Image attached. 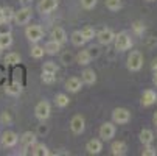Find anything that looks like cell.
<instances>
[{
	"label": "cell",
	"instance_id": "4",
	"mask_svg": "<svg viewBox=\"0 0 157 156\" xmlns=\"http://www.w3.org/2000/svg\"><path fill=\"white\" fill-rule=\"evenodd\" d=\"M112 120L118 125H124L131 120V113L124 108H117V109H114V113H112Z\"/></svg>",
	"mask_w": 157,
	"mask_h": 156
},
{
	"label": "cell",
	"instance_id": "24",
	"mask_svg": "<svg viewBox=\"0 0 157 156\" xmlns=\"http://www.w3.org/2000/svg\"><path fill=\"white\" fill-rule=\"evenodd\" d=\"M76 59H78V62H79L81 66H87L89 62L92 61V58H90V55H89V52H87V50H81V52L78 53Z\"/></svg>",
	"mask_w": 157,
	"mask_h": 156
},
{
	"label": "cell",
	"instance_id": "23",
	"mask_svg": "<svg viewBox=\"0 0 157 156\" xmlns=\"http://www.w3.org/2000/svg\"><path fill=\"white\" fill-rule=\"evenodd\" d=\"M5 92L8 95H19L22 92V86L19 83H14V84H8L5 86Z\"/></svg>",
	"mask_w": 157,
	"mask_h": 156
},
{
	"label": "cell",
	"instance_id": "29",
	"mask_svg": "<svg viewBox=\"0 0 157 156\" xmlns=\"http://www.w3.org/2000/svg\"><path fill=\"white\" fill-rule=\"evenodd\" d=\"M106 6L110 11H118L123 6V3H121V0H106Z\"/></svg>",
	"mask_w": 157,
	"mask_h": 156
},
{
	"label": "cell",
	"instance_id": "7",
	"mask_svg": "<svg viewBox=\"0 0 157 156\" xmlns=\"http://www.w3.org/2000/svg\"><path fill=\"white\" fill-rule=\"evenodd\" d=\"M97 38H98V42L103 44V46H109V44L114 42L115 39V33L112 31L110 28H103L97 33Z\"/></svg>",
	"mask_w": 157,
	"mask_h": 156
},
{
	"label": "cell",
	"instance_id": "20",
	"mask_svg": "<svg viewBox=\"0 0 157 156\" xmlns=\"http://www.w3.org/2000/svg\"><path fill=\"white\" fill-rule=\"evenodd\" d=\"M152 139H154V133H152L151 130H148V128L142 130V133H140V142H142L143 145L151 144V142H152Z\"/></svg>",
	"mask_w": 157,
	"mask_h": 156
},
{
	"label": "cell",
	"instance_id": "13",
	"mask_svg": "<svg viewBox=\"0 0 157 156\" xmlns=\"http://www.w3.org/2000/svg\"><path fill=\"white\" fill-rule=\"evenodd\" d=\"M157 102V94L151 89H146V91L142 94V105L143 106H151Z\"/></svg>",
	"mask_w": 157,
	"mask_h": 156
},
{
	"label": "cell",
	"instance_id": "26",
	"mask_svg": "<svg viewBox=\"0 0 157 156\" xmlns=\"http://www.w3.org/2000/svg\"><path fill=\"white\" fill-rule=\"evenodd\" d=\"M81 34H82V38L86 39V42H87V41H92V39L97 36V33H95V30H94L92 27H84V28L81 30Z\"/></svg>",
	"mask_w": 157,
	"mask_h": 156
},
{
	"label": "cell",
	"instance_id": "1",
	"mask_svg": "<svg viewBox=\"0 0 157 156\" xmlns=\"http://www.w3.org/2000/svg\"><path fill=\"white\" fill-rule=\"evenodd\" d=\"M115 50L118 52H124V50H129L131 46H132V41H131V36L128 31H121L118 34H115Z\"/></svg>",
	"mask_w": 157,
	"mask_h": 156
},
{
	"label": "cell",
	"instance_id": "40",
	"mask_svg": "<svg viewBox=\"0 0 157 156\" xmlns=\"http://www.w3.org/2000/svg\"><path fill=\"white\" fill-rule=\"evenodd\" d=\"M62 59H64V64H69V62L72 61V55H70V53H65V55L62 56Z\"/></svg>",
	"mask_w": 157,
	"mask_h": 156
},
{
	"label": "cell",
	"instance_id": "16",
	"mask_svg": "<svg viewBox=\"0 0 157 156\" xmlns=\"http://www.w3.org/2000/svg\"><path fill=\"white\" fill-rule=\"evenodd\" d=\"M36 139H37L36 133H31V131L24 133V134H22V138H20V141H22V144H24V147H33V145L36 144Z\"/></svg>",
	"mask_w": 157,
	"mask_h": 156
},
{
	"label": "cell",
	"instance_id": "5",
	"mask_svg": "<svg viewBox=\"0 0 157 156\" xmlns=\"http://www.w3.org/2000/svg\"><path fill=\"white\" fill-rule=\"evenodd\" d=\"M50 103L48 102H39L34 108V114L39 120H47L50 117Z\"/></svg>",
	"mask_w": 157,
	"mask_h": 156
},
{
	"label": "cell",
	"instance_id": "8",
	"mask_svg": "<svg viewBox=\"0 0 157 156\" xmlns=\"http://www.w3.org/2000/svg\"><path fill=\"white\" fill-rule=\"evenodd\" d=\"M115 136V125H112L110 122H106L100 128V138L103 141H110Z\"/></svg>",
	"mask_w": 157,
	"mask_h": 156
},
{
	"label": "cell",
	"instance_id": "3",
	"mask_svg": "<svg viewBox=\"0 0 157 156\" xmlns=\"http://www.w3.org/2000/svg\"><path fill=\"white\" fill-rule=\"evenodd\" d=\"M31 16H33V11H31V8L27 5V6H24V8H20L19 11H16L14 13V22L17 25H27L28 22H30V19H31Z\"/></svg>",
	"mask_w": 157,
	"mask_h": 156
},
{
	"label": "cell",
	"instance_id": "47",
	"mask_svg": "<svg viewBox=\"0 0 157 156\" xmlns=\"http://www.w3.org/2000/svg\"><path fill=\"white\" fill-rule=\"evenodd\" d=\"M0 55H2V49H0Z\"/></svg>",
	"mask_w": 157,
	"mask_h": 156
},
{
	"label": "cell",
	"instance_id": "32",
	"mask_svg": "<svg viewBox=\"0 0 157 156\" xmlns=\"http://www.w3.org/2000/svg\"><path fill=\"white\" fill-rule=\"evenodd\" d=\"M42 72H50V74H56V72H58V66H56L55 62L48 61V62H45V64H44V67H42Z\"/></svg>",
	"mask_w": 157,
	"mask_h": 156
},
{
	"label": "cell",
	"instance_id": "45",
	"mask_svg": "<svg viewBox=\"0 0 157 156\" xmlns=\"http://www.w3.org/2000/svg\"><path fill=\"white\" fill-rule=\"evenodd\" d=\"M3 20V8H0V22Z\"/></svg>",
	"mask_w": 157,
	"mask_h": 156
},
{
	"label": "cell",
	"instance_id": "41",
	"mask_svg": "<svg viewBox=\"0 0 157 156\" xmlns=\"http://www.w3.org/2000/svg\"><path fill=\"white\" fill-rule=\"evenodd\" d=\"M39 133H40V134H45V133H48V128L44 126V125H40V126H39Z\"/></svg>",
	"mask_w": 157,
	"mask_h": 156
},
{
	"label": "cell",
	"instance_id": "27",
	"mask_svg": "<svg viewBox=\"0 0 157 156\" xmlns=\"http://www.w3.org/2000/svg\"><path fill=\"white\" fill-rule=\"evenodd\" d=\"M22 59H20V56L17 55V53H8L6 56H5V64H8V66H14V64H19Z\"/></svg>",
	"mask_w": 157,
	"mask_h": 156
},
{
	"label": "cell",
	"instance_id": "28",
	"mask_svg": "<svg viewBox=\"0 0 157 156\" xmlns=\"http://www.w3.org/2000/svg\"><path fill=\"white\" fill-rule=\"evenodd\" d=\"M13 44V38L11 34H0V49H8Z\"/></svg>",
	"mask_w": 157,
	"mask_h": 156
},
{
	"label": "cell",
	"instance_id": "31",
	"mask_svg": "<svg viewBox=\"0 0 157 156\" xmlns=\"http://www.w3.org/2000/svg\"><path fill=\"white\" fill-rule=\"evenodd\" d=\"M14 10L11 8V6H5L3 8V20H6V22H11L13 19H14Z\"/></svg>",
	"mask_w": 157,
	"mask_h": 156
},
{
	"label": "cell",
	"instance_id": "39",
	"mask_svg": "<svg viewBox=\"0 0 157 156\" xmlns=\"http://www.w3.org/2000/svg\"><path fill=\"white\" fill-rule=\"evenodd\" d=\"M0 120H2V123H6V125H10L11 123V116H10V113H5L2 114V117H0Z\"/></svg>",
	"mask_w": 157,
	"mask_h": 156
},
{
	"label": "cell",
	"instance_id": "38",
	"mask_svg": "<svg viewBox=\"0 0 157 156\" xmlns=\"http://www.w3.org/2000/svg\"><path fill=\"white\" fill-rule=\"evenodd\" d=\"M87 52H89V55H90V58H98V56H100V49H98L97 46L90 47Z\"/></svg>",
	"mask_w": 157,
	"mask_h": 156
},
{
	"label": "cell",
	"instance_id": "34",
	"mask_svg": "<svg viewBox=\"0 0 157 156\" xmlns=\"http://www.w3.org/2000/svg\"><path fill=\"white\" fill-rule=\"evenodd\" d=\"M0 34H11V25H10V22H6V20L0 22Z\"/></svg>",
	"mask_w": 157,
	"mask_h": 156
},
{
	"label": "cell",
	"instance_id": "25",
	"mask_svg": "<svg viewBox=\"0 0 157 156\" xmlns=\"http://www.w3.org/2000/svg\"><path fill=\"white\" fill-rule=\"evenodd\" d=\"M69 97H67L65 94H56V97H55V103H56V106H59V108H65L67 105H69Z\"/></svg>",
	"mask_w": 157,
	"mask_h": 156
},
{
	"label": "cell",
	"instance_id": "19",
	"mask_svg": "<svg viewBox=\"0 0 157 156\" xmlns=\"http://www.w3.org/2000/svg\"><path fill=\"white\" fill-rule=\"evenodd\" d=\"M52 38H53L55 41H58L59 44H64V42L67 41V34H65L64 28H61V27L53 28V31H52Z\"/></svg>",
	"mask_w": 157,
	"mask_h": 156
},
{
	"label": "cell",
	"instance_id": "2",
	"mask_svg": "<svg viewBox=\"0 0 157 156\" xmlns=\"http://www.w3.org/2000/svg\"><path fill=\"white\" fill-rule=\"evenodd\" d=\"M143 67V55L140 52H131V55L128 56V69L131 72H139Z\"/></svg>",
	"mask_w": 157,
	"mask_h": 156
},
{
	"label": "cell",
	"instance_id": "9",
	"mask_svg": "<svg viewBox=\"0 0 157 156\" xmlns=\"http://www.w3.org/2000/svg\"><path fill=\"white\" fill-rule=\"evenodd\" d=\"M2 145L3 147H14L19 141V136L16 134L14 131H5L3 134H2Z\"/></svg>",
	"mask_w": 157,
	"mask_h": 156
},
{
	"label": "cell",
	"instance_id": "36",
	"mask_svg": "<svg viewBox=\"0 0 157 156\" xmlns=\"http://www.w3.org/2000/svg\"><path fill=\"white\" fill-rule=\"evenodd\" d=\"M142 154H143V156H155L157 151H155V148H154L151 144H148V145L145 147V150L142 151Z\"/></svg>",
	"mask_w": 157,
	"mask_h": 156
},
{
	"label": "cell",
	"instance_id": "21",
	"mask_svg": "<svg viewBox=\"0 0 157 156\" xmlns=\"http://www.w3.org/2000/svg\"><path fill=\"white\" fill-rule=\"evenodd\" d=\"M31 153H33L34 156H48V154H50L48 148H47L45 145H44V144H34V145H33Z\"/></svg>",
	"mask_w": 157,
	"mask_h": 156
},
{
	"label": "cell",
	"instance_id": "11",
	"mask_svg": "<svg viewBox=\"0 0 157 156\" xmlns=\"http://www.w3.org/2000/svg\"><path fill=\"white\" fill-rule=\"evenodd\" d=\"M58 6V0H40L39 3V11L42 14H48Z\"/></svg>",
	"mask_w": 157,
	"mask_h": 156
},
{
	"label": "cell",
	"instance_id": "43",
	"mask_svg": "<svg viewBox=\"0 0 157 156\" xmlns=\"http://www.w3.org/2000/svg\"><path fill=\"white\" fill-rule=\"evenodd\" d=\"M152 70H154V72L157 70V59H154V61H152Z\"/></svg>",
	"mask_w": 157,
	"mask_h": 156
},
{
	"label": "cell",
	"instance_id": "30",
	"mask_svg": "<svg viewBox=\"0 0 157 156\" xmlns=\"http://www.w3.org/2000/svg\"><path fill=\"white\" fill-rule=\"evenodd\" d=\"M56 74H50V72H42V77H40V80L45 83V84H53L55 83V77Z\"/></svg>",
	"mask_w": 157,
	"mask_h": 156
},
{
	"label": "cell",
	"instance_id": "6",
	"mask_svg": "<svg viewBox=\"0 0 157 156\" xmlns=\"http://www.w3.org/2000/svg\"><path fill=\"white\" fill-rule=\"evenodd\" d=\"M25 34H27V38H28L30 42H39L44 38V31H42V28L39 25H30V27H27Z\"/></svg>",
	"mask_w": 157,
	"mask_h": 156
},
{
	"label": "cell",
	"instance_id": "44",
	"mask_svg": "<svg viewBox=\"0 0 157 156\" xmlns=\"http://www.w3.org/2000/svg\"><path fill=\"white\" fill-rule=\"evenodd\" d=\"M152 81H154V84L157 86V70L154 72V78H152Z\"/></svg>",
	"mask_w": 157,
	"mask_h": 156
},
{
	"label": "cell",
	"instance_id": "10",
	"mask_svg": "<svg viewBox=\"0 0 157 156\" xmlns=\"http://www.w3.org/2000/svg\"><path fill=\"white\" fill-rule=\"evenodd\" d=\"M70 128L75 134H81L86 128V122H84V117L81 116H75L72 120H70Z\"/></svg>",
	"mask_w": 157,
	"mask_h": 156
},
{
	"label": "cell",
	"instance_id": "33",
	"mask_svg": "<svg viewBox=\"0 0 157 156\" xmlns=\"http://www.w3.org/2000/svg\"><path fill=\"white\" fill-rule=\"evenodd\" d=\"M44 53H45V50H44V47H40V46H34V47L31 49V56L36 58V59L42 58Z\"/></svg>",
	"mask_w": 157,
	"mask_h": 156
},
{
	"label": "cell",
	"instance_id": "48",
	"mask_svg": "<svg viewBox=\"0 0 157 156\" xmlns=\"http://www.w3.org/2000/svg\"><path fill=\"white\" fill-rule=\"evenodd\" d=\"M148 2H154V0H148Z\"/></svg>",
	"mask_w": 157,
	"mask_h": 156
},
{
	"label": "cell",
	"instance_id": "42",
	"mask_svg": "<svg viewBox=\"0 0 157 156\" xmlns=\"http://www.w3.org/2000/svg\"><path fill=\"white\" fill-rule=\"evenodd\" d=\"M19 2H20L22 5H24V6H27V5H30V3L33 2V0H19Z\"/></svg>",
	"mask_w": 157,
	"mask_h": 156
},
{
	"label": "cell",
	"instance_id": "35",
	"mask_svg": "<svg viewBox=\"0 0 157 156\" xmlns=\"http://www.w3.org/2000/svg\"><path fill=\"white\" fill-rule=\"evenodd\" d=\"M97 2L98 0H81V6L86 10H94L97 6Z\"/></svg>",
	"mask_w": 157,
	"mask_h": 156
},
{
	"label": "cell",
	"instance_id": "46",
	"mask_svg": "<svg viewBox=\"0 0 157 156\" xmlns=\"http://www.w3.org/2000/svg\"><path fill=\"white\" fill-rule=\"evenodd\" d=\"M154 123H155V125H157V113H155V114H154Z\"/></svg>",
	"mask_w": 157,
	"mask_h": 156
},
{
	"label": "cell",
	"instance_id": "17",
	"mask_svg": "<svg viewBox=\"0 0 157 156\" xmlns=\"http://www.w3.org/2000/svg\"><path fill=\"white\" fill-rule=\"evenodd\" d=\"M61 46H62V44H59L58 41L52 39V41H48V42L45 44L44 50H45V53H48V55H56V53L61 50Z\"/></svg>",
	"mask_w": 157,
	"mask_h": 156
},
{
	"label": "cell",
	"instance_id": "12",
	"mask_svg": "<svg viewBox=\"0 0 157 156\" xmlns=\"http://www.w3.org/2000/svg\"><path fill=\"white\" fill-rule=\"evenodd\" d=\"M86 150H87V153H90V154H98L103 150V144H101L100 139H92V141H89L86 144Z\"/></svg>",
	"mask_w": 157,
	"mask_h": 156
},
{
	"label": "cell",
	"instance_id": "15",
	"mask_svg": "<svg viewBox=\"0 0 157 156\" xmlns=\"http://www.w3.org/2000/svg\"><path fill=\"white\" fill-rule=\"evenodd\" d=\"M126 144L124 142H121V141H117V142H114L110 145V151H112V154L114 156H123V154H126Z\"/></svg>",
	"mask_w": 157,
	"mask_h": 156
},
{
	"label": "cell",
	"instance_id": "22",
	"mask_svg": "<svg viewBox=\"0 0 157 156\" xmlns=\"http://www.w3.org/2000/svg\"><path fill=\"white\" fill-rule=\"evenodd\" d=\"M70 41H72L73 46H76V47H82L84 44H86V39L82 38L81 31H73L72 36H70Z\"/></svg>",
	"mask_w": 157,
	"mask_h": 156
},
{
	"label": "cell",
	"instance_id": "18",
	"mask_svg": "<svg viewBox=\"0 0 157 156\" xmlns=\"http://www.w3.org/2000/svg\"><path fill=\"white\" fill-rule=\"evenodd\" d=\"M81 78L86 84H94L97 81V74L92 70V69H86L82 74H81Z\"/></svg>",
	"mask_w": 157,
	"mask_h": 156
},
{
	"label": "cell",
	"instance_id": "14",
	"mask_svg": "<svg viewBox=\"0 0 157 156\" xmlns=\"http://www.w3.org/2000/svg\"><path fill=\"white\" fill-rule=\"evenodd\" d=\"M81 87H82V83H81V80L76 78V77H72V78H69V80L65 81V89H67L69 92H78Z\"/></svg>",
	"mask_w": 157,
	"mask_h": 156
},
{
	"label": "cell",
	"instance_id": "37",
	"mask_svg": "<svg viewBox=\"0 0 157 156\" xmlns=\"http://www.w3.org/2000/svg\"><path fill=\"white\" fill-rule=\"evenodd\" d=\"M132 30H134V33H136V34L142 36L143 31H145V27H143V24H140V22H136V24L132 25Z\"/></svg>",
	"mask_w": 157,
	"mask_h": 156
}]
</instances>
